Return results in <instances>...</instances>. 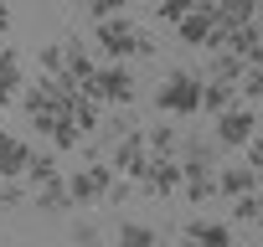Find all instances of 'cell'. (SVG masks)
Returning a JSON list of instances; mask_svg holds the SVG:
<instances>
[{"instance_id": "obj_1", "label": "cell", "mask_w": 263, "mask_h": 247, "mask_svg": "<svg viewBox=\"0 0 263 247\" xmlns=\"http://www.w3.org/2000/svg\"><path fill=\"white\" fill-rule=\"evenodd\" d=\"M155 108L171 118H196L201 113V72H191V67L165 72V83L155 88Z\"/></svg>"}, {"instance_id": "obj_2", "label": "cell", "mask_w": 263, "mask_h": 247, "mask_svg": "<svg viewBox=\"0 0 263 247\" xmlns=\"http://www.w3.org/2000/svg\"><path fill=\"white\" fill-rule=\"evenodd\" d=\"M72 93H78V88H67V83H57V77H36V83L21 88V108H26V118L36 123V134L47 129L52 118H62V103H67Z\"/></svg>"}, {"instance_id": "obj_3", "label": "cell", "mask_w": 263, "mask_h": 247, "mask_svg": "<svg viewBox=\"0 0 263 247\" xmlns=\"http://www.w3.org/2000/svg\"><path fill=\"white\" fill-rule=\"evenodd\" d=\"M93 103H108V108H129V98H135V72H129L124 62H103L93 67L88 88H83Z\"/></svg>"}, {"instance_id": "obj_4", "label": "cell", "mask_w": 263, "mask_h": 247, "mask_svg": "<svg viewBox=\"0 0 263 247\" xmlns=\"http://www.w3.org/2000/svg\"><path fill=\"white\" fill-rule=\"evenodd\" d=\"M93 42H98V52H103L108 62H124V57L140 52L145 31L129 21V16H114V21H98V26H93Z\"/></svg>"}, {"instance_id": "obj_5", "label": "cell", "mask_w": 263, "mask_h": 247, "mask_svg": "<svg viewBox=\"0 0 263 247\" xmlns=\"http://www.w3.org/2000/svg\"><path fill=\"white\" fill-rule=\"evenodd\" d=\"M258 139V108H227V113H217V123H212V145L217 150H242V145H253Z\"/></svg>"}, {"instance_id": "obj_6", "label": "cell", "mask_w": 263, "mask_h": 247, "mask_svg": "<svg viewBox=\"0 0 263 247\" xmlns=\"http://www.w3.org/2000/svg\"><path fill=\"white\" fill-rule=\"evenodd\" d=\"M62 180H67L72 206H93V201H103V196H108L114 170H108L103 160H88V165H78V170H72V175H62Z\"/></svg>"}, {"instance_id": "obj_7", "label": "cell", "mask_w": 263, "mask_h": 247, "mask_svg": "<svg viewBox=\"0 0 263 247\" xmlns=\"http://www.w3.org/2000/svg\"><path fill=\"white\" fill-rule=\"evenodd\" d=\"M181 42L186 47H201V52H217V11H212V0H191V11L176 21Z\"/></svg>"}, {"instance_id": "obj_8", "label": "cell", "mask_w": 263, "mask_h": 247, "mask_svg": "<svg viewBox=\"0 0 263 247\" xmlns=\"http://www.w3.org/2000/svg\"><path fill=\"white\" fill-rule=\"evenodd\" d=\"M57 47H62V62H57V83H67V88H78V93H83V88H88V77H93V67H98V62H93V52H88L78 36H62Z\"/></svg>"}, {"instance_id": "obj_9", "label": "cell", "mask_w": 263, "mask_h": 247, "mask_svg": "<svg viewBox=\"0 0 263 247\" xmlns=\"http://www.w3.org/2000/svg\"><path fill=\"white\" fill-rule=\"evenodd\" d=\"M135 186H140L145 196H176V191H181V165H176V160H155V155H150V160L140 165Z\"/></svg>"}, {"instance_id": "obj_10", "label": "cell", "mask_w": 263, "mask_h": 247, "mask_svg": "<svg viewBox=\"0 0 263 247\" xmlns=\"http://www.w3.org/2000/svg\"><path fill=\"white\" fill-rule=\"evenodd\" d=\"M145 160H150V155H145V134L135 129V134H129V139H119V145L108 150V160H103V165H108V170H114L119 180H135Z\"/></svg>"}, {"instance_id": "obj_11", "label": "cell", "mask_w": 263, "mask_h": 247, "mask_svg": "<svg viewBox=\"0 0 263 247\" xmlns=\"http://www.w3.org/2000/svg\"><path fill=\"white\" fill-rule=\"evenodd\" d=\"M176 165L181 170H217V145L206 134H181L176 139Z\"/></svg>"}, {"instance_id": "obj_12", "label": "cell", "mask_w": 263, "mask_h": 247, "mask_svg": "<svg viewBox=\"0 0 263 247\" xmlns=\"http://www.w3.org/2000/svg\"><path fill=\"white\" fill-rule=\"evenodd\" d=\"M31 145L26 139H16V134H6L0 129V180H21L26 175V165H31Z\"/></svg>"}, {"instance_id": "obj_13", "label": "cell", "mask_w": 263, "mask_h": 247, "mask_svg": "<svg viewBox=\"0 0 263 247\" xmlns=\"http://www.w3.org/2000/svg\"><path fill=\"white\" fill-rule=\"evenodd\" d=\"M217 196H227V201L258 196V175H253L248 165H222V170H217Z\"/></svg>"}, {"instance_id": "obj_14", "label": "cell", "mask_w": 263, "mask_h": 247, "mask_svg": "<svg viewBox=\"0 0 263 247\" xmlns=\"http://www.w3.org/2000/svg\"><path fill=\"white\" fill-rule=\"evenodd\" d=\"M186 242H196V247H232V227H227V221L191 216V221H186Z\"/></svg>"}, {"instance_id": "obj_15", "label": "cell", "mask_w": 263, "mask_h": 247, "mask_svg": "<svg viewBox=\"0 0 263 247\" xmlns=\"http://www.w3.org/2000/svg\"><path fill=\"white\" fill-rule=\"evenodd\" d=\"M26 191H31V201H36L42 211H52V216L72 206V196H67V180H62V175H52V180H36V186H26Z\"/></svg>"}, {"instance_id": "obj_16", "label": "cell", "mask_w": 263, "mask_h": 247, "mask_svg": "<svg viewBox=\"0 0 263 247\" xmlns=\"http://www.w3.org/2000/svg\"><path fill=\"white\" fill-rule=\"evenodd\" d=\"M135 129H140V123H135V113H129V108H114L108 118H98V139H103V150H114L119 139H129Z\"/></svg>"}, {"instance_id": "obj_17", "label": "cell", "mask_w": 263, "mask_h": 247, "mask_svg": "<svg viewBox=\"0 0 263 247\" xmlns=\"http://www.w3.org/2000/svg\"><path fill=\"white\" fill-rule=\"evenodd\" d=\"M21 88H26V77H21V57H16L11 47H0V103H11Z\"/></svg>"}, {"instance_id": "obj_18", "label": "cell", "mask_w": 263, "mask_h": 247, "mask_svg": "<svg viewBox=\"0 0 263 247\" xmlns=\"http://www.w3.org/2000/svg\"><path fill=\"white\" fill-rule=\"evenodd\" d=\"M227 108H237V88L232 83H206L201 77V113H227Z\"/></svg>"}, {"instance_id": "obj_19", "label": "cell", "mask_w": 263, "mask_h": 247, "mask_svg": "<svg viewBox=\"0 0 263 247\" xmlns=\"http://www.w3.org/2000/svg\"><path fill=\"white\" fill-rule=\"evenodd\" d=\"M181 191H186L191 206L212 201V196H217V170H181Z\"/></svg>"}, {"instance_id": "obj_20", "label": "cell", "mask_w": 263, "mask_h": 247, "mask_svg": "<svg viewBox=\"0 0 263 247\" xmlns=\"http://www.w3.org/2000/svg\"><path fill=\"white\" fill-rule=\"evenodd\" d=\"M114 247H160V237H155L145 221H124L119 237H114Z\"/></svg>"}, {"instance_id": "obj_21", "label": "cell", "mask_w": 263, "mask_h": 247, "mask_svg": "<svg viewBox=\"0 0 263 247\" xmlns=\"http://www.w3.org/2000/svg\"><path fill=\"white\" fill-rule=\"evenodd\" d=\"M242 72H248V67H242L232 52H212V77H206V83H232V88H237Z\"/></svg>"}, {"instance_id": "obj_22", "label": "cell", "mask_w": 263, "mask_h": 247, "mask_svg": "<svg viewBox=\"0 0 263 247\" xmlns=\"http://www.w3.org/2000/svg\"><path fill=\"white\" fill-rule=\"evenodd\" d=\"M42 134L52 139V150H78V145H83V134L72 129V123H67V118H52V123H47V129H42Z\"/></svg>"}, {"instance_id": "obj_23", "label": "cell", "mask_w": 263, "mask_h": 247, "mask_svg": "<svg viewBox=\"0 0 263 247\" xmlns=\"http://www.w3.org/2000/svg\"><path fill=\"white\" fill-rule=\"evenodd\" d=\"M0 206H6V211L26 206V186H21V180H0Z\"/></svg>"}, {"instance_id": "obj_24", "label": "cell", "mask_w": 263, "mask_h": 247, "mask_svg": "<svg viewBox=\"0 0 263 247\" xmlns=\"http://www.w3.org/2000/svg\"><path fill=\"white\" fill-rule=\"evenodd\" d=\"M72 247H103V232H98L93 221H78V227H72Z\"/></svg>"}, {"instance_id": "obj_25", "label": "cell", "mask_w": 263, "mask_h": 247, "mask_svg": "<svg viewBox=\"0 0 263 247\" xmlns=\"http://www.w3.org/2000/svg\"><path fill=\"white\" fill-rule=\"evenodd\" d=\"M88 16L93 21H114V16H124V0H88Z\"/></svg>"}, {"instance_id": "obj_26", "label": "cell", "mask_w": 263, "mask_h": 247, "mask_svg": "<svg viewBox=\"0 0 263 247\" xmlns=\"http://www.w3.org/2000/svg\"><path fill=\"white\" fill-rule=\"evenodd\" d=\"M232 221L253 227V221H258V196H242V201H232Z\"/></svg>"}, {"instance_id": "obj_27", "label": "cell", "mask_w": 263, "mask_h": 247, "mask_svg": "<svg viewBox=\"0 0 263 247\" xmlns=\"http://www.w3.org/2000/svg\"><path fill=\"white\" fill-rule=\"evenodd\" d=\"M191 11V0H160V6H155V21H181Z\"/></svg>"}, {"instance_id": "obj_28", "label": "cell", "mask_w": 263, "mask_h": 247, "mask_svg": "<svg viewBox=\"0 0 263 247\" xmlns=\"http://www.w3.org/2000/svg\"><path fill=\"white\" fill-rule=\"evenodd\" d=\"M129 196H135V180H119V175H114V186H108V196H103V201H108V206H119V201H129Z\"/></svg>"}, {"instance_id": "obj_29", "label": "cell", "mask_w": 263, "mask_h": 247, "mask_svg": "<svg viewBox=\"0 0 263 247\" xmlns=\"http://www.w3.org/2000/svg\"><path fill=\"white\" fill-rule=\"evenodd\" d=\"M242 150H248V155H242V165H248V170H253V175H258V165H263V145H258V139H253V145H242Z\"/></svg>"}, {"instance_id": "obj_30", "label": "cell", "mask_w": 263, "mask_h": 247, "mask_svg": "<svg viewBox=\"0 0 263 247\" xmlns=\"http://www.w3.org/2000/svg\"><path fill=\"white\" fill-rule=\"evenodd\" d=\"M6 26H11V11H6V6H0V36H6Z\"/></svg>"}, {"instance_id": "obj_31", "label": "cell", "mask_w": 263, "mask_h": 247, "mask_svg": "<svg viewBox=\"0 0 263 247\" xmlns=\"http://www.w3.org/2000/svg\"><path fill=\"white\" fill-rule=\"evenodd\" d=\"M181 247H196V242H181Z\"/></svg>"}]
</instances>
